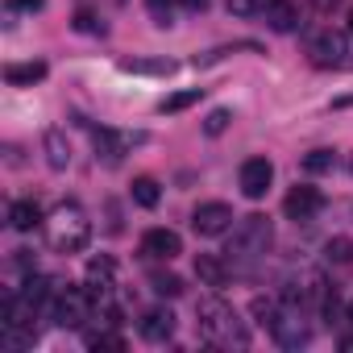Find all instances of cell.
I'll use <instances>...</instances> for the list:
<instances>
[{
  "mask_svg": "<svg viewBox=\"0 0 353 353\" xmlns=\"http://www.w3.org/2000/svg\"><path fill=\"white\" fill-rule=\"evenodd\" d=\"M196 324H200V336L212 341V345H245V341H250L245 324L237 320V312H233L225 299H200Z\"/></svg>",
  "mask_w": 353,
  "mask_h": 353,
  "instance_id": "1",
  "label": "cell"
},
{
  "mask_svg": "<svg viewBox=\"0 0 353 353\" xmlns=\"http://www.w3.org/2000/svg\"><path fill=\"white\" fill-rule=\"evenodd\" d=\"M92 241V221L79 204H63L50 221V245L59 254H83Z\"/></svg>",
  "mask_w": 353,
  "mask_h": 353,
  "instance_id": "2",
  "label": "cell"
},
{
  "mask_svg": "<svg viewBox=\"0 0 353 353\" xmlns=\"http://www.w3.org/2000/svg\"><path fill=\"white\" fill-rule=\"evenodd\" d=\"M270 241H274L270 221H266V216H245V221L237 225V233H233L229 254H233V262H237V266H254V262L270 250Z\"/></svg>",
  "mask_w": 353,
  "mask_h": 353,
  "instance_id": "3",
  "label": "cell"
},
{
  "mask_svg": "<svg viewBox=\"0 0 353 353\" xmlns=\"http://www.w3.org/2000/svg\"><path fill=\"white\" fill-rule=\"evenodd\" d=\"M96 291L83 283V287H67V291H59L54 295V320L63 324V328H83L88 320H92V312H96Z\"/></svg>",
  "mask_w": 353,
  "mask_h": 353,
  "instance_id": "4",
  "label": "cell"
},
{
  "mask_svg": "<svg viewBox=\"0 0 353 353\" xmlns=\"http://www.w3.org/2000/svg\"><path fill=\"white\" fill-rule=\"evenodd\" d=\"M237 183H241V196H245V200H262V196L270 192V183H274V162L262 158V154H258V158H245Z\"/></svg>",
  "mask_w": 353,
  "mask_h": 353,
  "instance_id": "5",
  "label": "cell"
},
{
  "mask_svg": "<svg viewBox=\"0 0 353 353\" xmlns=\"http://www.w3.org/2000/svg\"><path fill=\"white\" fill-rule=\"evenodd\" d=\"M233 208L229 204H221V200H208V204H200L196 212H192V229L200 233V237H221V233H229L233 229Z\"/></svg>",
  "mask_w": 353,
  "mask_h": 353,
  "instance_id": "6",
  "label": "cell"
},
{
  "mask_svg": "<svg viewBox=\"0 0 353 353\" xmlns=\"http://www.w3.org/2000/svg\"><path fill=\"white\" fill-rule=\"evenodd\" d=\"M137 250H141V258H150V262H170V258L183 254V241H179V233H174V229H150Z\"/></svg>",
  "mask_w": 353,
  "mask_h": 353,
  "instance_id": "7",
  "label": "cell"
},
{
  "mask_svg": "<svg viewBox=\"0 0 353 353\" xmlns=\"http://www.w3.org/2000/svg\"><path fill=\"white\" fill-rule=\"evenodd\" d=\"M320 208H324V196H320L316 188H307V183H303V188H291L287 200H283V212H287L291 221H312Z\"/></svg>",
  "mask_w": 353,
  "mask_h": 353,
  "instance_id": "8",
  "label": "cell"
},
{
  "mask_svg": "<svg viewBox=\"0 0 353 353\" xmlns=\"http://www.w3.org/2000/svg\"><path fill=\"white\" fill-rule=\"evenodd\" d=\"M137 332H141V336H145L150 345H166V341L174 336V316H170L166 307H150V312L141 316Z\"/></svg>",
  "mask_w": 353,
  "mask_h": 353,
  "instance_id": "9",
  "label": "cell"
},
{
  "mask_svg": "<svg viewBox=\"0 0 353 353\" xmlns=\"http://www.w3.org/2000/svg\"><path fill=\"white\" fill-rule=\"evenodd\" d=\"M270 332H274V341H279L283 349H299V345H307V324L299 320V312H279V320L270 324Z\"/></svg>",
  "mask_w": 353,
  "mask_h": 353,
  "instance_id": "10",
  "label": "cell"
},
{
  "mask_svg": "<svg viewBox=\"0 0 353 353\" xmlns=\"http://www.w3.org/2000/svg\"><path fill=\"white\" fill-rule=\"evenodd\" d=\"M345 54H349V50H345V38L332 34V30H324V34L312 42V63H316V67H341Z\"/></svg>",
  "mask_w": 353,
  "mask_h": 353,
  "instance_id": "11",
  "label": "cell"
},
{
  "mask_svg": "<svg viewBox=\"0 0 353 353\" xmlns=\"http://www.w3.org/2000/svg\"><path fill=\"white\" fill-rule=\"evenodd\" d=\"M262 13H266V26L274 34H291L299 26V5H295V0H266Z\"/></svg>",
  "mask_w": 353,
  "mask_h": 353,
  "instance_id": "12",
  "label": "cell"
},
{
  "mask_svg": "<svg viewBox=\"0 0 353 353\" xmlns=\"http://www.w3.org/2000/svg\"><path fill=\"white\" fill-rule=\"evenodd\" d=\"M196 279L212 291H221L229 283V262L221 254H196Z\"/></svg>",
  "mask_w": 353,
  "mask_h": 353,
  "instance_id": "13",
  "label": "cell"
},
{
  "mask_svg": "<svg viewBox=\"0 0 353 353\" xmlns=\"http://www.w3.org/2000/svg\"><path fill=\"white\" fill-rule=\"evenodd\" d=\"M88 287L96 291V295H104L108 287H112V279H117V262H112V254H96L92 262H88Z\"/></svg>",
  "mask_w": 353,
  "mask_h": 353,
  "instance_id": "14",
  "label": "cell"
},
{
  "mask_svg": "<svg viewBox=\"0 0 353 353\" xmlns=\"http://www.w3.org/2000/svg\"><path fill=\"white\" fill-rule=\"evenodd\" d=\"M42 150H46V162H50L54 170H67V166H71V141H67L63 129H46Z\"/></svg>",
  "mask_w": 353,
  "mask_h": 353,
  "instance_id": "15",
  "label": "cell"
},
{
  "mask_svg": "<svg viewBox=\"0 0 353 353\" xmlns=\"http://www.w3.org/2000/svg\"><path fill=\"white\" fill-rule=\"evenodd\" d=\"M92 141L104 154V162H117L129 150V141H141V137H125V133H112V129H92Z\"/></svg>",
  "mask_w": 353,
  "mask_h": 353,
  "instance_id": "16",
  "label": "cell"
},
{
  "mask_svg": "<svg viewBox=\"0 0 353 353\" xmlns=\"http://www.w3.org/2000/svg\"><path fill=\"white\" fill-rule=\"evenodd\" d=\"M9 225H13L17 233H34V229L42 225V208H38L34 200H17V204L9 208Z\"/></svg>",
  "mask_w": 353,
  "mask_h": 353,
  "instance_id": "17",
  "label": "cell"
},
{
  "mask_svg": "<svg viewBox=\"0 0 353 353\" xmlns=\"http://www.w3.org/2000/svg\"><path fill=\"white\" fill-rule=\"evenodd\" d=\"M38 79H46V63H9L5 67V83H13V88H30Z\"/></svg>",
  "mask_w": 353,
  "mask_h": 353,
  "instance_id": "18",
  "label": "cell"
},
{
  "mask_svg": "<svg viewBox=\"0 0 353 353\" xmlns=\"http://www.w3.org/2000/svg\"><path fill=\"white\" fill-rule=\"evenodd\" d=\"M121 71H129V75H170L174 63L170 59H125Z\"/></svg>",
  "mask_w": 353,
  "mask_h": 353,
  "instance_id": "19",
  "label": "cell"
},
{
  "mask_svg": "<svg viewBox=\"0 0 353 353\" xmlns=\"http://www.w3.org/2000/svg\"><path fill=\"white\" fill-rule=\"evenodd\" d=\"M204 100V88H183V92H170L162 104H158V112H183V108H192V104H200Z\"/></svg>",
  "mask_w": 353,
  "mask_h": 353,
  "instance_id": "20",
  "label": "cell"
},
{
  "mask_svg": "<svg viewBox=\"0 0 353 353\" xmlns=\"http://www.w3.org/2000/svg\"><path fill=\"white\" fill-rule=\"evenodd\" d=\"M158 200H162V188H158V179H150V174L133 179V204H137V208H158Z\"/></svg>",
  "mask_w": 353,
  "mask_h": 353,
  "instance_id": "21",
  "label": "cell"
},
{
  "mask_svg": "<svg viewBox=\"0 0 353 353\" xmlns=\"http://www.w3.org/2000/svg\"><path fill=\"white\" fill-rule=\"evenodd\" d=\"M150 287H154L158 295H166V299H174V295H183V279H179V274H166V270L150 274Z\"/></svg>",
  "mask_w": 353,
  "mask_h": 353,
  "instance_id": "22",
  "label": "cell"
},
{
  "mask_svg": "<svg viewBox=\"0 0 353 353\" xmlns=\"http://www.w3.org/2000/svg\"><path fill=\"white\" fill-rule=\"evenodd\" d=\"M336 166V150H312L307 158H303V170L307 174H324V170H332Z\"/></svg>",
  "mask_w": 353,
  "mask_h": 353,
  "instance_id": "23",
  "label": "cell"
},
{
  "mask_svg": "<svg viewBox=\"0 0 353 353\" xmlns=\"http://www.w3.org/2000/svg\"><path fill=\"white\" fill-rule=\"evenodd\" d=\"M229 125H233V108H212L208 121H204V133H208V137H221Z\"/></svg>",
  "mask_w": 353,
  "mask_h": 353,
  "instance_id": "24",
  "label": "cell"
},
{
  "mask_svg": "<svg viewBox=\"0 0 353 353\" xmlns=\"http://www.w3.org/2000/svg\"><path fill=\"white\" fill-rule=\"evenodd\" d=\"M324 258H328V262H353V241H349V237H332V241L324 245Z\"/></svg>",
  "mask_w": 353,
  "mask_h": 353,
  "instance_id": "25",
  "label": "cell"
},
{
  "mask_svg": "<svg viewBox=\"0 0 353 353\" xmlns=\"http://www.w3.org/2000/svg\"><path fill=\"white\" fill-rule=\"evenodd\" d=\"M88 345H92V349H112V353H121V349H125V336H117V332H88Z\"/></svg>",
  "mask_w": 353,
  "mask_h": 353,
  "instance_id": "26",
  "label": "cell"
},
{
  "mask_svg": "<svg viewBox=\"0 0 353 353\" xmlns=\"http://www.w3.org/2000/svg\"><path fill=\"white\" fill-rule=\"evenodd\" d=\"M225 5H229L233 17H254V13L266 9V0H225Z\"/></svg>",
  "mask_w": 353,
  "mask_h": 353,
  "instance_id": "27",
  "label": "cell"
},
{
  "mask_svg": "<svg viewBox=\"0 0 353 353\" xmlns=\"http://www.w3.org/2000/svg\"><path fill=\"white\" fill-rule=\"evenodd\" d=\"M254 316H258V324H274V320H279V303L258 295V299H254Z\"/></svg>",
  "mask_w": 353,
  "mask_h": 353,
  "instance_id": "28",
  "label": "cell"
},
{
  "mask_svg": "<svg viewBox=\"0 0 353 353\" xmlns=\"http://www.w3.org/2000/svg\"><path fill=\"white\" fill-rule=\"evenodd\" d=\"M75 26H79L83 34H96V30H104V26H96V17H92V13H79V17H75Z\"/></svg>",
  "mask_w": 353,
  "mask_h": 353,
  "instance_id": "29",
  "label": "cell"
},
{
  "mask_svg": "<svg viewBox=\"0 0 353 353\" xmlns=\"http://www.w3.org/2000/svg\"><path fill=\"white\" fill-rule=\"evenodd\" d=\"M332 108H336V112H345V108H353V92H349V96H336V100H332Z\"/></svg>",
  "mask_w": 353,
  "mask_h": 353,
  "instance_id": "30",
  "label": "cell"
},
{
  "mask_svg": "<svg viewBox=\"0 0 353 353\" xmlns=\"http://www.w3.org/2000/svg\"><path fill=\"white\" fill-rule=\"evenodd\" d=\"M312 5H316V9H320V13H332V9H336V5H341V0H312Z\"/></svg>",
  "mask_w": 353,
  "mask_h": 353,
  "instance_id": "31",
  "label": "cell"
},
{
  "mask_svg": "<svg viewBox=\"0 0 353 353\" xmlns=\"http://www.w3.org/2000/svg\"><path fill=\"white\" fill-rule=\"evenodd\" d=\"M17 5H21L26 13H34V9H42V5H46V0H17Z\"/></svg>",
  "mask_w": 353,
  "mask_h": 353,
  "instance_id": "32",
  "label": "cell"
},
{
  "mask_svg": "<svg viewBox=\"0 0 353 353\" xmlns=\"http://www.w3.org/2000/svg\"><path fill=\"white\" fill-rule=\"evenodd\" d=\"M349 34H353V9H349Z\"/></svg>",
  "mask_w": 353,
  "mask_h": 353,
  "instance_id": "33",
  "label": "cell"
},
{
  "mask_svg": "<svg viewBox=\"0 0 353 353\" xmlns=\"http://www.w3.org/2000/svg\"><path fill=\"white\" fill-rule=\"evenodd\" d=\"M349 324H353V303H349Z\"/></svg>",
  "mask_w": 353,
  "mask_h": 353,
  "instance_id": "34",
  "label": "cell"
}]
</instances>
